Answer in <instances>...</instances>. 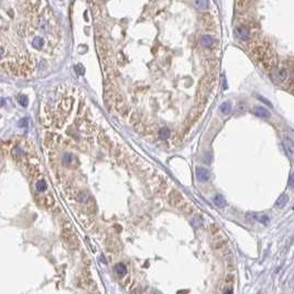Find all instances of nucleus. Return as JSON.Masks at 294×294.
Returning <instances> with one entry per match:
<instances>
[{
	"mask_svg": "<svg viewBox=\"0 0 294 294\" xmlns=\"http://www.w3.org/2000/svg\"><path fill=\"white\" fill-rule=\"evenodd\" d=\"M18 101H19L20 105H22L23 107H25L28 105V97L24 96V95H21V96L18 97Z\"/></svg>",
	"mask_w": 294,
	"mask_h": 294,
	"instance_id": "f3484780",
	"label": "nucleus"
},
{
	"mask_svg": "<svg viewBox=\"0 0 294 294\" xmlns=\"http://www.w3.org/2000/svg\"><path fill=\"white\" fill-rule=\"evenodd\" d=\"M75 68L77 70V73H78L80 75H83V74H84V71H85V70H84V67H83V66L80 65V64L76 65V67H75Z\"/></svg>",
	"mask_w": 294,
	"mask_h": 294,
	"instance_id": "6ab92c4d",
	"label": "nucleus"
},
{
	"mask_svg": "<svg viewBox=\"0 0 294 294\" xmlns=\"http://www.w3.org/2000/svg\"><path fill=\"white\" fill-rule=\"evenodd\" d=\"M195 5L196 7L198 8V9H206V8L208 7V0H196L195 1Z\"/></svg>",
	"mask_w": 294,
	"mask_h": 294,
	"instance_id": "dca6fc26",
	"label": "nucleus"
},
{
	"mask_svg": "<svg viewBox=\"0 0 294 294\" xmlns=\"http://www.w3.org/2000/svg\"><path fill=\"white\" fill-rule=\"evenodd\" d=\"M35 187H36V191H38V192H44V191L48 188V184H46V182L44 181V180L40 178V180L36 181Z\"/></svg>",
	"mask_w": 294,
	"mask_h": 294,
	"instance_id": "9d476101",
	"label": "nucleus"
},
{
	"mask_svg": "<svg viewBox=\"0 0 294 294\" xmlns=\"http://www.w3.org/2000/svg\"><path fill=\"white\" fill-rule=\"evenodd\" d=\"M196 177H197V180L200 182L204 183V182H207L208 180H209L210 173L205 168H198V169L196 170Z\"/></svg>",
	"mask_w": 294,
	"mask_h": 294,
	"instance_id": "f03ea898",
	"label": "nucleus"
},
{
	"mask_svg": "<svg viewBox=\"0 0 294 294\" xmlns=\"http://www.w3.org/2000/svg\"><path fill=\"white\" fill-rule=\"evenodd\" d=\"M251 215H252L251 217H253L255 220H258V222L262 223V224H264V225H267L268 223L270 222V219H269V217H268L267 215H253V214H251Z\"/></svg>",
	"mask_w": 294,
	"mask_h": 294,
	"instance_id": "ddd939ff",
	"label": "nucleus"
},
{
	"mask_svg": "<svg viewBox=\"0 0 294 294\" xmlns=\"http://www.w3.org/2000/svg\"><path fill=\"white\" fill-rule=\"evenodd\" d=\"M258 98L262 99V101H263V103H265V104H268V105H269V106H271V104H270V103H269V101H268V100H267V99H265V98H263L262 96H258Z\"/></svg>",
	"mask_w": 294,
	"mask_h": 294,
	"instance_id": "412c9836",
	"label": "nucleus"
},
{
	"mask_svg": "<svg viewBox=\"0 0 294 294\" xmlns=\"http://www.w3.org/2000/svg\"><path fill=\"white\" fill-rule=\"evenodd\" d=\"M214 203H215V205L217 206V207H219V208H223V207H225L226 206V200H225V198L223 197L222 195H216V196H214Z\"/></svg>",
	"mask_w": 294,
	"mask_h": 294,
	"instance_id": "1a4fd4ad",
	"label": "nucleus"
},
{
	"mask_svg": "<svg viewBox=\"0 0 294 294\" xmlns=\"http://www.w3.org/2000/svg\"><path fill=\"white\" fill-rule=\"evenodd\" d=\"M3 104H5V99L2 97H0V107H2Z\"/></svg>",
	"mask_w": 294,
	"mask_h": 294,
	"instance_id": "5701e85b",
	"label": "nucleus"
},
{
	"mask_svg": "<svg viewBox=\"0 0 294 294\" xmlns=\"http://www.w3.org/2000/svg\"><path fill=\"white\" fill-rule=\"evenodd\" d=\"M115 271H116L117 274L123 275L127 272V267H126L123 263H118V264H116V267H115Z\"/></svg>",
	"mask_w": 294,
	"mask_h": 294,
	"instance_id": "2eb2a0df",
	"label": "nucleus"
},
{
	"mask_svg": "<svg viewBox=\"0 0 294 294\" xmlns=\"http://www.w3.org/2000/svg\"><path fill=\"white\" fill-rule=\"evenodd\" d=\"M226 282L229 283V284H232V283L234 282V275H227Z\"/></svg>",
	"mask_w": 294,
	"mask_h": 294,
	"instance_id": "aec40b11",
	"label": "nucleus"
},
{
	"mask_svg": "<svg viewBox=\"0 0 294 294\" xmlns=\"http://www.w3.org/2000/svg\"><path fill=\"white\" fill-rule=\"evenodd\" d=\"M235 34L240 40H248L250 38V31L246 27H237L235 30Z\"/></svg>",
	"mask_w": 294,
	"mask_h": 294,
	"instance_id": "7ed1b4c3",
	"label": "nucleus"
},
{
	"mask_svg": "<svg viewBox=\"0 0 294 294\" xmlns=\"http://www.w3.org/2000/svg\"><path fill=\"white\" fill-rule=\"evenodd\" d=\"M170 136H171V131H170L169 128L163 127L162 129H160V130H159V137H160V139L165 140V139H168V138H169Z\"/></svg>",
	"mask_w": 294,
	"mask_h": 294,
	"instance_id": "9b49d317",
	"label": "nucleus"
},
{
	"mask_svg": "<svg viewBox=\"0 0 294 294\" xmlns=\"http://www.w3.org/2000/svg\"><path fill=\"white\" fill-rule=\"evenodd\" d=\"M74 160H75L74 155L71 154V153H65V154H63V157H62V161L65 165H71Z\"/></svg>",
	"mask_w": 294,
	"mask_h": 294,
	"instance_id": "f8f14e48",
	"label": "nucleus"
},
{
	"mask_svg": "<svg viewBox=\"0 0 294 294\" xmlns=\"http://www.w3.org/2000/svg\"><path fill=\"white\" fill-rule=\"evenodd\" d=\"M200 44L203 48H210L214 44V38L210 35H204L200 39Z\"/></svg>",
	"mask_w": 294,
	"mask_h": 294,
	"instance_id": "0eeeda50",
	"label": "nucleus"
},
{
	"mask_svg": "<svg viewBox=\"0 0 294 294\" xmlns=\"http://www.w3.org/2000/svg\"><path fill=\"white\" fill-rule=\"evenodd\" d=\"M44 44H45L44 39L40 35L34 36L33 40H32V46H33L34 48H36V50H41V48L44 46Z\"/></svg>",
	"mask_w": 294,
	"mask_h": 294,
	"instance_id": "423d86ee",
	"label": "nucleus"
},
{
	"mask_svg": "<svg viewBox=\"0 0 294 294\" xmlns=\"http://www.w3.org/2000/svg\"><path fill=\"white\" fill-rule=\"evenodd\" d=\"M271 77H272L273 82L275 83V84H280V83H283L284 80H287V68L284 67H280V68H277V70L274 71V72L271 74Z\"/></svg>",
	"mask_w": 294,
	"mask_h": 294,
	"instance_id": "f257e3e1",
	"label": "nucleus"
},
{
	"mask_svg": "<svg viewBox=\"0 0 294 294\" xmlns=\"http://www.w3.org/2000/svg\"><path fill=\"white\" fill-rule=\"evenodd\" d=\"M219 109H220V111H222L223 113H225V115H228V113L232 111V105L229 104L228 101H225V103H223V104L220 105Z\"/></svg>",
	"mask_w": 294,
	"mask_h": 294,
	"instance_id": "4468645a",
	"label": "nucleus"
},
{
	"mask_svg": "<svg viewBox=\"0 0 294 294\" xmlns=\"http://www.w3.org/2000/svg\"><path fill=\"white\" fill-rule=\"evenodd\" d=\"M252 113H255V116L260 117V118H269V117H270L269 110L263 108V107H255V108L252 109Z\"/></svg>",
	"mask_w": 294,
	"mask_h": 294,
	"instance_id": "20e7f679",
	"label": "nucleus"
},
{
	"mask_svg": "<svg viewBox=\"0 0 294 294\" xmlns=\"http://www.w3.org/2000/svg\"><path fill=\"white\" fill-rule=\"evenodd\" d=\"M287 200H289V197H287V194H282V195L280 196V197L277 200V202H275V207H278V208L284 207L285 204L287 203Z\"/></svg>",
	"mask_w": 294,
	"mask_h": 294,
	"instance_id": "6e6552de",
	"label": "nucleus"
},
{
	"mask_svg": "<svg viewBox=\"0 0 294 294\" xmlns=\"http://www.w3.org/2000/svg\"><path fill=\"white\" fill-rule=\"evenodd\" d=\"M28 122H29V119L23 118V119H21L19 122H18V125H19V127H21V128H25L28 126Z\"/></svg>",
	"mask_w": 294,
	"mask_h": 294,
	"instance_id": "a211bd4d",
	"label": "nucleus"
},
{
	"mask_svg": "<svg viewBox=\"0 0 294 294\" xmlns=\"http://www.w3.org/2000/svg\"><path fill=\"white\" fill-rule=\"evenodd\" d=\"M283 147H284L285 151H287V153L290 155V157H293L294 154V145H293V141H292L291 139H285L284 141H283Z\"/></svg>",
	"mask_w": 294,
	"mask_h": 294,
	"instance_id": "39448f33",
	"label": "nucleus"
},
{
	"mask_svg": "<svg viewBox=\"0 0 294 294\" xmlns=\"http://www.w3.org/2000/svg\"><path fill=\"white\" fill-rule=\"evenodd\" d=\"M290 186L293 187V175H292V174L290 175Z\"/></svg>",
	"mask_w": 294,
	"mask_h": 294,
	"instance_id": "4be33fe9",
	"label": "nucleus"
}]
</instances>
